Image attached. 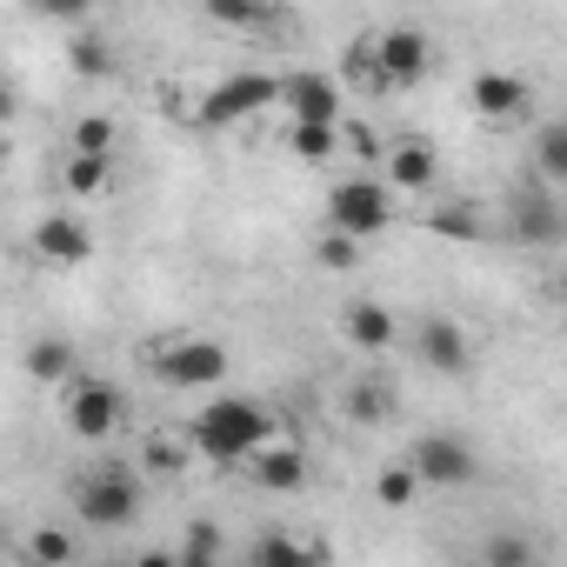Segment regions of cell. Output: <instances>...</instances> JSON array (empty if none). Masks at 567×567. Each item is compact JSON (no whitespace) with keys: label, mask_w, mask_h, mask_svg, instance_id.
I'll use <instances>...</instances> for the list:
<instances>
[{"label":"cell","mask_w":567,"mask_h":567,"mask_svg":"<svg viewBox=\"0 0 567 567\" xmlns=\"http://www.w3.org/2000/svg\"><path fill=\"white\" fill-rule=\"evenodd\" d=\"M408 461H414V474H421L427 487H467V481L481 474V454H474L461 434H421Z\"/></svg>","instance_id":"obj_8"},{"label":"cell","mask_w":567,"mask_h":567,"mask_svg":"<svg viewBox=\"0 0 567 567\" xmlns=\"http://www.w3.org/2000/svg\"><path fill=\"white\" fill-rule=\"evenodd\" d=\"M68 368H74V348L68 341H34V354H28V374L34 381H68Z\"/></svg>","instance_id":"obj_26"},{"label":"cell","mask_w":567,"mask_h":567,"mask_svg":"<svg viewBox=\"0 0 567 567\" xmlns=\"http://www.w3.org/2000/svg\"><path fill=\"white\" fill-rule=\"evenodd\" d=\"M68 61H74V74H81V81H107V74H114V54H107L94 34H74Z\"/></svg>","instance_id":"obj_24"},{"label":"cell","mask_w":567,"mask_h":567,"mask_svg":"<svg viewBox=\"0 0 567 567\" xmlns=\"http://www.w3.org/2000/svg\"><path fill=\"white\" fill-rule=\"evenodd\" d=\"M394 220V187L381 174H348L328 187V227L354 234V240H381Z\"/></svg>","instance_id":"obj_2"},{"label":"cell","mask_w":567,"mask_h":567,"mask_svg":"<svg viewBox=\"0 0 567 567\" xmlns=\"http://www.w3.org/2000/svg\"><path fill=\"white\" fill-rule=\"evenodd\" d=\"M61 181H68V194H81V200H94V194H107V187H114V174H107V154H68Z\"/></svg>","instance_id":"obj_18"},{"label":"cell","mask_w":567,"mask_h":567,"mask_svg":"<svg viewBox=\"0 0 567 567\" xmlns=\"http://www.w3.org/2000/svg\"><path fill=\"white\" fill-rule=\"evenodd\" d=\"M200 8L214 14V21H227V28H254L267 8H260V0H200Z\"/></svg>","instance_id":"obj_28"},{"label":"cell","mask_w":567,"mask_h":567,"mask_svg":"<svg viewBox=\"0 0 567 567\" xmlns=\"http://www.w3.org/2000/svg\"><path fill=\"white\" fill-rule=\"evenodd\" d=\"M147 467H154V474H181V467H187V447L154 434V441H147Z\"/></svg>","instance_id":"obj_30"},{"label":"cell","mask_w":567,"mask_h":567,"mask_svg":"<svg viewBox=\"0 0 567 567\" xmlns=\"http://www.w3.org/2000/svg\"><path fill=\"white\" fill-rule=\"evenodd\" d=\"M368 68H374V87L394 94V87H421L427 68H434V48L421 28H388L374 48H368Z\"/></svg>","instance_id":"obj_4"},{"label":"cell","mask_w":567,"mask_h":567,"mask_svg":"<svg viewBox=\"0 0 567 567\" xmlns=\"http://www.w3.org/2000/svg\"><path fill=\"white\" fill-rule=\"evenodd\" d=\"M427 234H441V240H481V214L474 207H454V200H434L427 207Z\"/></svg>","instance_id":"obj_21"},{"label":"cell","mask_w":567,"mask_h":567,"mask_svg":"<svg viewBox=\"0 0 567 567\" xmlns=\"http://www.w3.org/2000/svg\"><path fill=\"white\" fill-rule=\"evenodd\" d=\"M28 560H41V567H54V560H74V540H68V534H54V527H41V534L28 540Z\"/></svg>","instance_id":"obj_29"},{"label":"cell","mask_w":567,"mask_h":567,"mask_svg":"<svg viewBox=\"0 0 567 567\" xmlns=\"http://www.w3.org/2000/svg\"><path fill=\"white\" fill-rule=\"evenodd\" d=\"M534 167H540V181L567 187V121H547L534 134Z\"/></svg>","instance_id":"obj_20"},{"label":"cell","mask_w":567,"mask_h":567,"mask_svg":"<svg viewBox=\"0 0 567 567\" xmlns=\"http://www.w3.org/2000/svg\"><path fill=\"white\" fill-rule=\"evenodd\" d=\"M288 147H295V161H328L341 147V121H295Z\"/></svg>","instance_id":"obj_17"},{"label":"cell","mask_w":567,"mask_h":567,"mask_svg":"<svg viewBox=\"0 0 567 567\" xmlns=\"http://www.w3.org/2000/svg\"><path fill=\"white\" fill-rule=\"evenodd\" d=\"M267 441H274V408H260L254 394H214V408L194 414V454L214 467H247Z\"/></svg>","instance_id":"obj_1"},{"label":"cell","mask_w":567,"mask_h":567,"mask_svg":"<svg viewBox=\"0 0 567 567\" xmlns=\"http://www.w3.org/2000/svg\"><path fill=\"white\" fill-rule=\"evenodd\" d=\"M514 234L534 240V247L560 240V207H554V194H514Z\"/></svg>","instance_id":"obj_16"},{"label":"cell","mask_w":567,"mask_h":567,"mask_svg":"<svg viewBox=\"0 0 567 567\" xmlns=\"http://www.w3.org/2000/svg\"><path fill=\"white\" fill-rule=\"evenodd\" d=\"M247 474H254L260 494H295V487H308V454L288 447V441H267V447L247 461Z\"/></svg>","instance_id":"obj_10"},{"label":"cell","mask_w":567,"mask_h":567,"mask_svg":"<svg viewBox=\"0 0 567 567\" xmlns=\"http://www.w3.org/2000/svg\"><path fill=\"white\" fill-rule=\"evenodd\" d=\"M154 374L181 394H214L227 381V348L220 341H174V348H154Z\"/></svg>","instance_id":"obj_6"},{"label":"cell","mask_w":567,"mask_h":567,"mask_svg":"<svg viewBox=\"0 0 567 567\" xmlns=\"http://www.w3.org/2000/svg\"><path fill=\"white\" fill-rule=\"evenodd\" d=\"M254 560H308V547L280 540V534H260V540H254Z\"/></svg>","instance_id":"obj_32"},{"label":"cell","mask_w":567,"mask_h":567,"mask_svg":"<svg viewBox=\"0 0 567 567\" xmlns=\"http://www.w3.org/2000/svg\"><path fill=\"white\" fill-rule=\"evenodd\" d=\"M74 514H81L87 527H134V514H141V481H134L127 467H94V474L74 481Z\"/></svg>","instance_id":"obj_3"},{"label":"cell","mask_w":567,"mask_h":567,"mask_svg":"<svg viewBox=\"0 0 567 567\" xmlns=\"http://www.w3.org/2000/svg\"><path fill=\"white\" fill-rule=\"evenodd\" d=\"M388 408H394V394H388L381 381H354V388H348V421L368 427V421H388Z\"/></svg>","instance_id":"obj_23"},{"label":"cell","mask_w":567,"mask_h":567,"mask_svg":"<svg viewBox=\"0 0 567 567\" xmlns=\"http://www.w3.org/2000/svg\"><path fill=\"white\" fill-rule=\"evenodd\" d=\"M274 101H280V74H260V68L227 74L220 87H207V101H200V127H240V121H254V114L274 107Z\"/></svg>","instance_id":"obj_5"},{"label":"cell","mask_w":567,"mask_h":567,"mask_svg":"<svg viewBox=\"0 0 567 567\" xmlns=\"http://www.w3.org/2000/svg\"><path fill=\"white\" fill-rule=\"evenodd\" d=\"M68 147L74 154H114V121L107 114H81L74 134H68Z\"/></svg>","instance_id":"obj_25"},{"label":"cell","mask_w":567,"mask_h":567,"mask_svg":"<svg viewBox=\"0 0 567 567\" xmlns=\"http://www.w3.org/2000/svg\"><path fill=\"white\" fill-rule=\"evenodd\" d=\"M280 101H288L295 121H341V87L328 74H288L280 81Z\"/></svg>","instance_id":"obj_13"},{"label":"cell","mask_w":567,"mask_h":567,"mask_svg":"<svg viewBox=\"0 0 567 567\" xmlns=\"http://www.w3.org/2000/svg\"><path fill=\"white\" fill-rule=\"evenodd\" d=\"M214 554H220V534H214V527H187L181 560H187V567H200V560H214Z\"/></svg>","instance_id":"obj_31"},{"label":"cell","mask_w":567,"mask_h":567,"mask_svg":"<svg viewBox=\"0 0 567 567\" xmlns=\"http://www.w3.org/2000/svg\"><path fill=\"white\" fill-rule=\"evenodd\" d=\"M315 260H321L328 274H354V267H361V240L341 234V227H328V234L315 240Z\"/></svg>","instance_id":"obj_22"},{"label":"cell","mask_w":567,"mask_h":567,"mask_svg":"<svg viewBox=\"0 0 567 567\" xmlns=\"http://www.w3.org/2000/svg\"><path fill=\"white\" fill-rule=\"evenodd\" d=\"M434 181H441V161H434V147L427 141H394L388 147V187L394 194H434Z\"/></svg>","instance_id":"obj_12"},{"label":"cell","mask_w":567,"mask_h":567,"mask_svg":"<svg viewBox=\"0 0 567 567\" xmlns=\"http://www.w3.org/2000/svg\"><path fill=\"white\" fill-rule=\"evenodd\" d=\"M414 348H421V361H427L434 374H467V361H474L467 328H461V321H447V315H421Z\"/></svg>","instance_id":"obj_9"},{"label":"cell","mask_w":567,"mask_h":567,"mask_svg":"<svg viewBox=\"0 0 567 567\" xmlns=\"http://www.w3.org/2000/svg\"><path fill=\"white\" fill-rule=\"evenodd\" d=\"M421 487H427V481L414 474V461H394V467H381V474H374V501H381V507H394V514H401V507H414V494H421Z\"/></svg>","instance_id":"obj_19"},{"label":"cell","mask_w":567,"mask_h":567,"mask_svg":"<svg viewBox=\"0 0 567 567\" xmlns=\"http://www.w3.org/2000/svg\"><path fill=\"white\" fill-rule=\"evenodd\" d=\"M341 334H348L361 354H388V348H394V315H388L381 301H354V308L341 315Z\"/></svg>","instance_id":"obj_15"},{"label":"cell","mask_w":567,"mask_h":567,"mask_svg":"<svg viewBox=\"0 0 567 567\" xmlns=\"http://www.w3.org/2000/svg\"><path fill=\"white\" fill-rule=\"evenodd\" d=\"M34 247H41V260H54V267H81V260L94 254V234H87L74 214H48V220L34 227Z\"/></svg>","instance_id":"obj_14"},{"label":"cell","mask_w":567,"mask_h":567,"mask_svg":"<svg viewBox=\"0 0 567 567\" xmlns=\"http://www.w3.org/2000/svg\"><path fill=\"white\" fill-rule=\"evenodd\" d=\"M481 560H487V567H520V560H534V540L501 534V540H487V547H481Z\"/></svg>","instance_id":"obj_27"},{"label":"cell","mask_w":567,"mask_h":567,"mask_svg":"<svg viewBox=\"0 0 567 567\" xmlns=\"http://www.w3.org/2000/svg\"><path fill=\"white\" fill-rule=\"evenodd\" d=\"M34 8H41L48 21H87V14H94V0H34Z\"/></svg>","instance_id":"obj_33"},{"label":"cell","mask_w":567,"mask_h":567,"mask_svg":"<svg viewBox=\"0 0 567 567\" xmlns=\"http://www.w3.org/2000/svg\"><path fill=\"white\" fill-rule=\"evenodd\" d=\"M121 421H127V388H114V381H81V388L68 394V427H74L81 441H114Z\"/></svg>","instance_id":"obj_7"},{"label":"cell","mask_w":567,"mask_h":567,"mask_svg":"<svg viewBox=\"0 0 567 567\" xmlns=\"http://www.w3.org/2000/svg\"><path fill=\"white\" fill-rule=\"evenodd\" d=\"M467 101H474V114H481V121H507V114H520V107H527V81H520V74H507V68H481V74L467 81Z\"/></svg>","instance_id":"obj_11"}]
</instances>
